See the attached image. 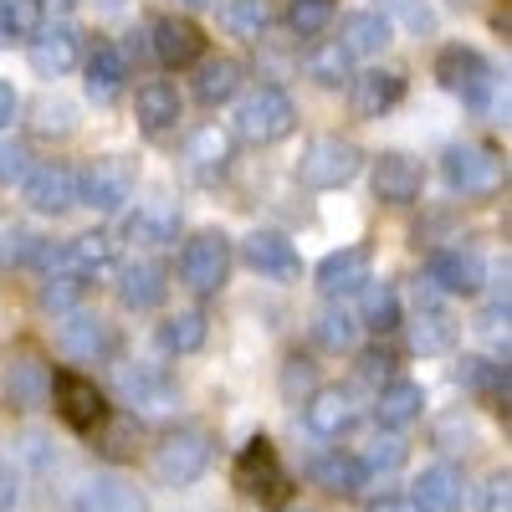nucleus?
<instances>
[{"label": "nucleus", "mask_w": 512, "mask_h": 512, "mask_svg": "<svg viewBox=\"0 0 512 512\" xmlns=\"http://www.w3.org/2000/svg\"><path fill=\"white\" fill-rule=\"evenodd\" d=\"M354 420H359V400L349 390H318L308 400V425H313V436H323V441L349 436Z\"/></svg>", "instance_id": "obj_22"}, {"label": "nucleus", "mask_w": 512, "mask_h": 512, "mask_svg": "<svg viewBox=\"0 0 512 512\" xmlns=\"http://www.w3.org/2000/svg\"><path fill=\"white\" fill-rule=\"evenodd\" d=\"M441 175H446V185H451V190H461V195H487V190L502 180V164H497V154H492V149H477V144H451V149L441 154Z\"/></svg>", "instance_id": "obj_11"}, {"label": "nucleus", "mask_w": 512, "mask_h": 512, "mask_svg": "<svg viewBox=\"0 0 512 512\" xmlns=\"http://www.w3.org/2000/svg\"><path fill=\"white\" fill-rule=\"evenodd\" d=\"M287 26H292L297 36L318 41V36L333 26V0H292V6H287Z\"/></svg>", "instance_id": "obj_39"}, {"label": "nucleus", "mask_w": 512, "mask_h": 512, "mask_svg": "<svg viewBox=\"0 0 512 512\" xmlns=\"http://www.w3.org/2000/svg\"><path fill=\"white\" fill-rule=\"evenodd\" d=\"M410 344H415V354H446V349L456 344V328H451L446 313L420 308V313L410 318Z\"/></svg>", "instance_id": "obj_35"}, {"label": "nucleus", "mask_w": 512, "mask_h": 512, "mask_svg": "<svg viewBox=\"0 0 512 512\" xmlns=\"http://www.w3.org/2000/svg\"><path fill=\"white\" fill-rule=\"evenodd\" d=\"M359 461H364V472H374V466H379V472H395V466L405 461V441L400 436H374Z\"/></svg>", "instance_id": "obj_43"}, {"label": "nucleus", "mask_w": 512, "mask_h": 512, "mask_svg": "<svg viewBox=\"0 0 512 512\" xmlns=\"http://www.w3.org/2000/svg\"><path fill=\"white\" fill-rule=\"evenodd\" d=\"M205 344V313H175V318H164L159 323V349L164 354H195Z\"/></svg>", "instance_id": "obj_36"}, {"label": "nucleus", "mask_w": 512, "mask_h": 512, "mask_svg": "<svg viewBox=\"0 0 512 512\" xmlns=\"http://www.w3.org/2000/svg\"><path fill=\"white\" fill-rule=\"evenodd\" d=\"M420 410H425V390L415 379H390L374 400V420L384 431H405L410 420H420Z\"/></svg>", "instance_id": "obj_24"}, {"label": "nucleus", "mask_w": 512, "mask_h": 512, "mask_svg": "<svg viewBox=\"0 0 512 512\" xmlns=\"http://www.w3.org/2000/svg\"><path fill=\"white\" fill-rule=\"evenodd\" d=\"M21 195L36 216H67L77 205V169L62 164V159H47V164H31V175L21 180Z\"/></svg>", "instance_id": "obj_9"}, {"label": "nucleus", "mask_w": 512, "mask_h": 512, "mask_svg": "<svg viewBox=\"0 0 512 512\" xmlns=\"http://www.w3.org/2000/svg\"><path fill=\"white\" fill-rule=\"evenodd\" d=\"M113 267V236H103V231H88V236H77L72 246H62V272H72V277H98V272H108Z\"/></svg>", "instance_id": "obj_28"}, {"label": "nucleus", "mask_w": 512, "mask_h": 512, "mask_svg": "<svg viewBox=\"0 0 512 512\" xmlns=\"http://www.w3.org/2000/svg\"><path fill=\"white\" fill-rule=\"evenodd\" d=\"M282 390H287V395H308V390H313V369H308V364H287Z\"/></svg>", "instance_id": "obj_50"}, {"label": "nucleus", "mask_w": 512, "mask_h": 512, "mask_svg": "<svg viewBox=\"0 0 512 512\" xmlns=\"http://www.w3.org/2000/svg\"><path fill=\"white\" fill-rule=\"evenodd\" d=\"M205 466H210V436H205V425H175V431H164V441L154 446V477L164 487L200 482Z\"/></svg>", "instance_id": "obj_1"}, {"label": "nucleus", "mask_w": 512, "mask_h": 512, "mask_svg": "<svg viewBox=\"0 0 512 512\" xmlns=\"http://www.w3.org/2000/svg\"><path fill=\"white\" fill-rule=\"evenodd\" d=\"M154 57L164 67H195L205 57V31L185 16H159L154 21Z\"/></svg>", "instance_id": "obj_16"}, {"label": "nucleus", "mask_w": 512, "mask_h": 512, "mask_svg": "<svg viewBox=\"0 0 512 512\" xmlns=\"http://www.w3.org/2000/svg\"><path fill=\"white\" fill-rule=\"evenodd\" d=\"M31 251H36L31 231H16V226L0 231V267H31Z\"/></svg>", "instance_id": "obj_45"}, {"label": "nucleus", "mask_w": 512, "mask_h": 512, "mask_svg": "<svg viewBox=\"0 0 512 512\" xmlns=\"http://www.w3.org/2000/svg\"><path fill=\"white\" fill-rule=\"evenodd\" d=\"M395 323H400V297H395V287H364V328L390 333Z\"/></svg>", "instance_id": "obj_40"}, {"label": "nucleus", "mask_w": 512, "mask_h": 512, "mask_svg": "<svg viewBox=\"0 0 512 512\" xmlns=\"http://www.w3.org/2000/svg\"><path fill=\"white\" fill-rule=\"evenodd\" d=\"M313 482H318L323 492H333V497H359L364 482H369V472H364L359 456H323V461L313 466Z\"/></svg>", "instance_id": "obj_33"}, {"label": "nucleus", "mask_w": 512, "mask_h": 512, "mask_svg": "<svg viewBox=\"0 0 512 512\" xmlns=\"http://www.w3.org/2000/svg\"><path fill=\"white\" fill-rule=\"evenodd\" d=\"M359 379L364 384H390L395 379V354H384V349H364V359H359Z\"/></svg>", "instance_id": "obj_47"}, {"label": "nucleus", "mask_w": 512, "mask_h": 512, "mask_svg": "<svg viewBox=\"0 0 512 512\" xmlns=\"http://www.w3.org/2000/svg\"><path fill=\"white\" fill-rule=\"evenodd\" d=\"M134 180H139V164L128 154H98L88 169L77 175V205L88 210H123V200L134 195Z\"/></svg>", "instance_id": "obj_4"}, {"label": "nucleus", "mask_w": 512, "mask_h": 512, "mask_svg": "<svg viewBox=\"0 0 512 512\" xmlns=\"http://www.w3.org/2000/svg\"><path fill=\"white\" fill-rule=\"evenodd\" d=\"M82 82H88V98L93 103H113L123 93V57H118V47H108V41H103V47H93Z\"/></svg>", "instance_id": "obj_32"}, {"label": "nucleus", "mask_w": 512, "mask_h": 512, "mask_svg": "<svg viewBox=\"0 0 512 512\" xmlns=\"http://www.w3.org/2000/svg\"><path fill=\"white\" fill-rule=\"evenodd\" d=\"M26 57H31V72H41V77L57 82V77L77 72V62H82V36H77L72 26H41V31L31 36Z\"/></svg>", "instance_id": "obj_13"}, {"label": "nucleus", "mask_w": 512, "mask_h": 512, "mask_svg": "<svg viewBox=\"0 0 512 512\" xmlns=\"http://www.w3.org/2000/svg\"><path fill=\"white\" fill-rule=\"evenodd\" d=\"M313 333H318L323 349H349V344H354V318H349V313H323V318L313 323Z\"/></svg>", "instance_id": "obj_44"}, {"label": "nucleus", "mask_w": 512, "mask_h": 512, "mask_svg": "<svg viewBox=\"0 0 512 512\" xmlns=\"http://www.w3.org/2000/svg\"><path fill=\"white\" fill-rule=\"evenodd\" d=\"M390 16H379V11H349L344 16V31H338V47H344L349 57H379L384 47H390Z\"/></svg>", "instance_id": "obj_23"}, {"label": "nucleus", "mask_w": 512, "mask_h": 512, "mask_svg": "<svg viewBox=\"0 0 512 512\" xmlns=\"http://www.w3.org/2000/svg\"><path fill=\"white\" fill-rule=\"evenodd\" d=\"M410 502L420 512H456L461 507V472H456V466H425L415 492H410Z\"/></svg>", "instance_id": "obj_26"}, {"label": "nucleus", "mask_w": 512, "mask_h": 512, "mask_svg": "<svg viewBox=\"0 0 512 512\" xmlns=\"http://www.w3.org/2000/svg\"><path fill=\"white\" fill-rule=\"evenodd\" d=\"M456 6H472V0H456Z\"/></svg>", "instance_id": "obj_58"}, {"label": "nucleus", "mask_w": 512, "mask_h": 512, "mask_svg": "<svg viewBox=\"0 0 512 512\" xmlns=\"http://www.w3.org/2000/svg\"><path fill=\"white\" fill-rule=\"evenodd\" d=\"M41 31V0H0V47L31 41Z\"/></svg>", "instance_id": "obj_37"}, {"label": "nucleus", "mask_w": 512, "mask_h": 512, "mask_svg": "<svg viewBox=\"0 0 512 512\" xmlns=\"http://www.w3.org/2000/svg\"><path fill=\"white\" fill-rule=\"evenodd\" d=\"M246 262L256 277H272V282H297L303 277V256L282 231H256L246 236Z\"/></svg>", "instance_id": "obj_15"}, {"label": "nucleus", "mask_w": 512, "mask_h": 512, "mask_svg": "<svg viewBox=\"0 0 512 512\" xmlns=\"http://www.w3.org/2000/svg\"><path fill=\"white\" fill-rule=\"evenodd\" d=\"M123 236L134 241V246H164V241H175V236H180V205L169 200V195L139 200V205L123 216Z\"/></svg>", "instance_id": "obj_14"}, {"label": "nucleus", "mask_w": 512, "mask_h": 512, "mask_svg": "<svg viewBox=\"0 0 512 512\" xmlns=\"http://www.w3.org/2000/svg\"><path fill=\"white\" fill-rule=\"evenodd\" d=\"M359 164H364L359 144L338 139V134H323V139L308 144L303 159H297V180L313 185V190H338V185H349L359 175Z\"/></svg>", "instance_id": "obj_7"}, {"label": "nucleus", "mask_w": 512, "mask_h": 512, "mask_svg": "<svg viewBox=\"0 0 512 512\" xmlns=\"http://www.w3.org/2000/svg\"><path fill=\"white\" fill-rule=\"evenodd\" d=\"M420 190H425V169L410 154H379V164H374V195L384 205H410V200H420Z\"/></svg>", "instance_id": "obj_17"}, {"label": "nucleus", "mask_w": 512, "mask_h": 512, "mask_svg": "<svg viewBox=\"0 0 512 512\" xmlns=\"http://www.w3.org/2000/svg\"><path fill=\"white\" fill-rule=\"evenodd\" d=\"M16 118V88H11V82H0V128H6Z\"/></svg>", "instance_id": "obj_54"}, {"label": "nucleus", "mask_w": 512, "mask_h": 512, "mask_svg": "<svg viewBox=\"0 0 512 512\" xmlns=\"http://www.w3.org/2000/svg\"><path fill=\"white\" fill-rule=\"evenodd\" d=\"M62 349L72 359H108L113 354V328L103 318H88V313H72L62 323Z\"/></svg>", "instance_id": "obj_27"}, {"label": "nucleus", "mask_w": 512, "mask_h": 512, "mask_svg": "<svg viewBox=\"0 0 512 512\" xmlns=\"http://www.w3.org/2000/svg\"><path fill=\"white\" fill-rule=\"evenodd\" d=\"M405 21L415 26V36L436 31V16H431V6H420V0H405Z\"/></svg>", "instance_id": "obj_53"}, {"label": "nucleus", "mask_w": 512, "mask_h": 512, "mask_svg": "<svg viewBox=\"0 0 512 512\" xmlns=\"http://www.w3.org/2000/svg\"><path fill=\"white\" fill-rule=\"evenodd\" d=\"M425 282H431L436 292H451V297H472V292H482L487 267H482L477 251L446 246V251H436L431 262H425Z\"/></svg>", "instance_id": "obj_12"}, {"label": "nucleus", "mask_w": 512, "mask_h": 512, "mask_svg": "<svg viewBox=\"0 0 512 512\" xmlns=\"http://www.w3.org/2000/svg\"><path fill=\"white\" fill-rule=\"evenodd\" d=\"M164 292H169V272L159 262H128L118 272V297L128 308H159Z\"/></svg>", "instance_id": "obj_25"}, {"label": "nucleus", "mask_w": 512, "mask_h": 512, "mask_svg": "<svg viewBox=\"0 0 512 512\" xmlns=\"http://www.w3.org/2000/svg\"><path fill=\"white\" fill-rule=\"evenodd\" d=\"M113 395L134 415H169L180 405V390L159 364H118L113 369Z\"/></svg>", "instance_id": "obj_6"}, {"label": "nucleus", "mask_w": 512, "mask_h": 512, "mask_svg": "<svg viewBox=\"0 0 512 512\" xmlns=\"http://www.w3.org/2000/svg\"><path fill=\"white\" fill-rule=\"evenodd\" d=\"M82 292H88V282L72 277V272H47L41 277V308H52V313H72L82 303Z\"/></svg>", "instance_id": "obj_38"}, {"label": "nucleus", "mask_w": 512, "mask_h": 512, "mask_svg": "<svg viewBox=\"0 0 512 512\" xmlns=\"http://www.w3.org/2000/svg\"><path fill=\"white\" fill-rule=\"evenodd\" d=\"M185 164H190V175L195 180H216L231 169V134L216 123H200L195 134L185 139Z\"/></svg>", "instance_id": "obj_20"}, {"label": "nucleus", "mask_w": 512, "mask_h": 512, "mask_svg": "<svg viewBox=\"0 0 512 512\" xmlns=\"http://www.w3.org/2000/svg\"><path fill=\"white\" fill-rule=\"evenodd\" d=\"M226 26L236 36H262L272 26V0H231V6H226Z\"/></svg>", "instance_id": "obj_41"}, {"label": "nucleus", "mask_w": 512, "mask_h": 512, "mask_svg": "<svg viewBox=\"0 0 512 512\" xmlns=\"http://www.w3.org/2000/svg\"><path fill=\"white\" fill-rule=\"evenodd\" d=\"M369 287V251L364 246H344L318 262V292L323 297H349Z\"/></svg>", "instance_id": "obj_18"}, {"label": "nucleus", "mask_w": 512, "mask_h": 512, "mask_svg": "<svg viewBox=\"0 0 512 512\" xmlns=\"http://www.w3.org/2000/svg\"><path fill=\"white\" fill-rule=\"evenodd\" d=\"M16 502H21V482L11 466H0V512H16Z\"/></svg>", "instance_id": "obj_52"}, {"label": "nucleus", "mask_w": 512, "mask_h": 512, "mask_svg": "<svg viewBox=\"0 0 512 512\" xmlns=\"http://www.w3.org/2000/svg\"><path fill=\"white\" fill-rule=\"evenodd\" d=\"M349 52L338 47V41H313L308 47V57H303V72L318 82V88H344L349 82Z\"/></svg>", "instance_id": "obj_34"}, {"label": "nucleus", "mask_w": 512, "mask_h": 512, "mask_svg": "<svg viewBox=\"0 0 512 512\" xmlns=\"http://www.w3.org/2000/svg\"><path fill=\"white\" fill-rule=\"evenodd\" d=\"M400 98H405V77H400L395 67H369V72H359V77H354V93H349V103H354L359 118L390 113Z\"/></svg>", "instance_id": "obj_19"}, {"label": "nucleus", "mask_w": 512, "mask_h": 512, "mask_svg": "<svg viewBox=\"0 0 512 512\" xmlns=\"http://www.w3.org/2000/svg\"><path fill=\"white\" fill-rule=\"evenodd\" d=\"M134 113H139L144 134H164V128H175V118H180V93L169 88V82H149V88H139Z\"/></svg>", "instance_id": "obj_31"}, {"label": "nucleus", "mask_w": 512, "mask_h": 512, "mask_svg": "<svg viewBox=\"0 0 512 512\" xmlns=\"http://www.w3.org/2000/svg\"><path fill=\"white\" fill-rule=\"evenodd\" d=\"M185 6H216V0H185Z\"/></svg>", "instance_id": "obj_56"}, {"label": "nucleus", "mask_w": 512, "mask_h": 512, "mask_svg": "<svg viewBox=\"0 0 512 512\" xmlns=\"http://www.w3.org/2000/svg\"><path fill=\"white\" fill-rule=\"evenodd\" d=\"M236 482H241V492L256 497V502H282V497L292 492V477H287V466H282V456H277V446H272L267 436H256V441L236 456Z\"/></svg>", "instance_id": "obj_8"}, {"label": "nucleus", "mask_w": 512, "mask_h": 512, "mask_svg": "<svg viewBox=\"0 0 512 512\" xmlns=\"http://www.w3.org/2000/svg\"><path fill=\"white\" fill-rule=\"evenodd\" d=\"M436 82H441L446 93H456L472 113H487V108H492V88H497V77H492L487 57H482V52H472V47H446V52L436 57Z\"/></svg>", "instance_id": "obj_3"}, {"label": "nucleus", "mask_w": 512, "mask_h": 512, "mask_svg": "<svg viewBox=\"0 0 512 512\" xmlns=\"http://www.w3.org/2000/svg\"><path fill=\"white\" fill-rule=\"evenodd\" d=\"M292 128H297L292 98L282 88H272V82H262L256 93H246L241 108H236V134L246 144H282Z\"/></svg>", "instance_id": "obj_2"}, {"label": "nucleus", "mask_w": 512, "mask_h": 512, "mask_svg": "<svg viewBox=\"0 0 512 512\" xmlns=\"http://www.w3.org/2000/svg\"><path fill=\"white\" fill-rule=\"evenodd\" d=\"M98 431H103V451L108 456H134V446H128V436H134V420H118V425H98Z\"/></svg>", "instance_id": "obj_48"}, {"label": "nucleus", "mask_w": 512, "mask_h": 512, "mask_svg": "<svg viewBox=\"0 0 512 512\" xmlns=\"http://www.w3.org/2000/svg\"><path fill=\"white\" fill-rule=\"evenodd\" d=\"M236 88H241V62H231V57H205V62H200V72H195V98H200L205 108L236 98Z\"/></svg>", "instance_id": "obj_30"}, {"label": "nucleus", "mask_w": 512, "mask_h": 512, "mask_svg": "<svg viewBox=\"0 0 512 512\" xmlns=\"http://www.w3.org/2000/svg\"><path fill=\"white\" fill-rule=\"evenodd\" d=\"M31 128H36V134H57V139H67L72 128H77V108H72V103H36Z\"/></svg>", "instance_id": "obj_42"}, {"label": "nucleus", "mask_w": 512, "mask_h": 512, "mask_svg": "<svg viewBox=\"0 0 512 512\" xmlns=\"http://www.w3.org/2000/svg\"><path fill=\"white\" fill-rule=\"evenodd\" d=\"M374 512H420V507H415L410 497H384V502H379Z\"/></svg>", "instance_id": "obj_55"}, {"label": "nucleus", "mask_w": 512, "mask_h": 512, "mask_svg": "<svg viewBox=\"0 0 512 512\" xmlns=\"http://www.w3.org/2000/svg\"><path fill=\"white\" fill-rule=\"evenodd\" d=\"M31 175V149L26 144H0V185H21Z\"/></svg>", "instance_id": "obj_46"}, {"label": "nucleus", "mask_w": 512, "mask_h": 512, "mask_svg": "<svg viewBox=\"0 0 512 512\" xmlns=\"http://www.w3.org/2000/svg\"><path fill=\"white\" fill-rule=\"evenodd\" d=\"M52 400V369L41 364L36 354H21L6 374V405L11 410H36Z\"/></svg>", "instance_id": "obj_21"}, {"label": "nucleus", "mask_w": 512, "mask_h": 512, "mask_svg": "<svg viewBox=\"0 0 512 512\" xmlns=\"http://www.w3.org/2000/svg\"><path fill=\"white\" fill-rule=\"evenodd\" d=\"M231 262H236V251H231L226 231H200L180 251V282L190 292H200V297L205 292H221L226 277H231Z\"/></svg>", "instance_id": "obj_5"}, {"label": "nucleus", "mask_w": 512, "mask_h": 512, "mask_svg": "<svg viewBox=\"0 0 512 512\" xmlns=\"http://www.w3.org/2000/svg\"><path fill=\"white\" fill-rule=\"evenodd\" d=\"M482 333H487V338H502V344H507V297L487 308V318H482Z\"/></svg>", "instance_id": "obj_51"}, {"label": "nucleus", "mask_w": 512, "mask_h": 512, "mask_svg": "<svg viewBox=\"0 0 512 512\" xmlns=\"http://www.w3.org/2000/svg\"><path fill=\"white\" fill-rule=\"evenodd\" d=\"M52 400H57L62 420L72 425V431H82V436H93L98 425L108 420L103 390H98L93 379H82V374H57V379H52Z\"/></svg>", "instance_id": "obj_10"}, {"label": "nucleus", "mask_w": 512, "mask_h": 512, "mask_svg": "<svg viewBox=\"0 0 512 512\" xmlns=\"http://www.w3.org/2000/svg\"><path fill=\"white\" fill-rule=\"evenodd\" d=\"M482 512H512V482L507 477H492L482 487Z\"/></svg>", "instance_id": "obj_49"}, {"label": "nucleus", "mask_w": 512, "mask_h": 512, "mask_svg": "<svg viewBox=\"0 0 512 512\" xmlns=\"http://www.w3.org/2000/svg\"><path fill=\"white\" fill-rule=\"evenodd\" d=\"M52 6H77V0H52Z\"/></svg>", "instance_id": "obj_57"}, {"label": "nucleus", "mask_w": 512, "mask_h": 512, "mask_svg": "<svg viewBox=\"0 0 512 512\" xmlns=\"http://www.w3.org/2000/svg\"><path fill=\"white\" fill-rule=\"evenodd\" d=\"M77 512H149V497L128 482H88L77 497Z\"/></svg>", "instance_id": "obj_29"}]
</instances>
